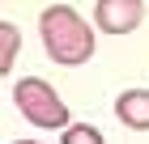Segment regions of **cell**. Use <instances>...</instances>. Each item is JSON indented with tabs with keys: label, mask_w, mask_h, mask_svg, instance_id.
Wrapping results in <instances>:
<instances>
[{
	"label": "cell",
	"mask_w": 149,
	"mask_h": 144,
	"mask_svg": "<svg viewBox=\"0 0 149 144\" xmlns=\"http://www.w3.org/2000/svg\"><path fill=\"white\" fill-rule=\"evenodd\" d=\"M38 34L56 64H85L94 55V30L81 21L72 4H47L38 17Z\"/></svg>",
	"instance_id": "6da1fadb"
},
{
	"label": "cell",
	"mask_w": 149,
	"mask_h": 144,
	"mask_svg": "<svg viewBox=\"0 0 149 144\" xmlns=\"http://www.w3.org/2000/svg\"><path fill=\"white\" fill-rule=\"evenodd\" d=\"M13 98H17V106H22V114L34 127H51V132H60L64 123H68V110H64V102H60V93L47 81L38 76H26L17 81V89H13Z\"/></svg>",
	"instance_id": "7a4b0ae2"
},
{
	"label": "cell",
	"mask_w": 149,
	"mask_h": 144,
	"mask_svg": "<svg viewBox=\"0 0 149 144\" xmlns=\"http://www.w3.org/2000/svg\"><path fill=\"white\" fill-rule=\"evenodd\" d=\"M141 17H145V4H141V0H98V4H94V21L102 25L107 34L136 30Z\"/></svg>",
	"instance_id": "3957f363"
},
{
	"label": "cell",
	"mask_w": 149,
	"mask_h": 144,
	"mask_svg": "<svg viewBox=\"0 0 149 144\" xmlns=\"http://www.w3.org/2000/svg\"><path fill=\"white\" fill-rule=\"evenodd\" d=\"M115 114H119V123L132 127V132H149V89H128V93H119Z\"/></svg>",
	"instance_id": "277c9868"
},
{
	"label": "cell",
	"mask_w": 149,
	"mask_h": 144,
	"mask_svg": "<svg viewBox=\"0 0 149 144\" xmlns=\"http://www.w3.org/2000/svg\"><path fill=\"white\" fill-rule=\"evenodd\" d=\"M17 47H22V34H17V25L0 21V72H9L13 59H17Z\"/></svg>",
	"instance_id": "5b68a950"
},
{
	"label": "cell",
	"mask_w": 149,
	"mask_h": 144,
	"mask_svg": "<svg viewBox=\"0 0 149 144\" xmlns=\"http://www.w3.org/2000/svg\"><path fill=\"white\" fill-rule=\"evenodd\" d=\"M64 144H102V132H94L85 123H72V127H64Z\"/></svg>",
	"instance_id": "8992f818"
},
{
	"label": "cell",
	"mask_w": 149,
	"mask_h": 144,
	"mask_svg": "<svg viewBox=\"0 0 149 144\" xmlns=\"http://www.w3.org/2000/svg\"><path fill=\"white\" fill-rule=\"evenodd\" d=\"M17 144H38V140H17Z\"/></svg>",
	"instance_id": "52a82bcc"
}]
</instances>
